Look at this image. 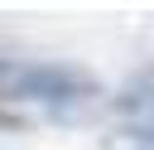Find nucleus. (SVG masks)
Here are the masks:
<instances>
[{"mask_svg": "<svg viewBox=\"0 0 154 150\" xmlns=\"http://www.w3.org/2000/svg\"><path fill=\"white\" fill-rule=\"evenodd\" d=\"M0 92L19 102H48V106H91L101 97L96 73L82 63H0Z\"/></svg>", "mask_w": 154, "mask_h": 150, "instance_id": "nucleus-1", "label": "nucleus"}, {"mask_svg": "<svg viewBox=\"0 0 154 150\" xmlns=\"http://www.w3.org/2000/svg\"><path fill=\"white\" fill-rule=\"evenodd\" d=\"M111 106H116V116H125V121H144V116H154V63L140 68V73L111 97Z\"/></svg>", "mask_w": 154, "mask_h": 150, "instance_id": "nucleus-2", "label": "nucleus"}, {"mask_svg": "<svg viewBox=\"0 0 154 150\" xmlns=\"http://www.w3.org/2000/svg\"><path fill=\"white\" fill-rule=\"evenodd\" d=\"M106 150H154V116L144 121H120L106 135Z\"/></svg>", "mask_w": 154, "mask_h": 150, "instance_id": "nucleus-3", "label": "nucleus"}, {"mask_svg": "<svg viewBox=\"0 0 154 150\" xmlns=\"http://www.w3.org/2000/svg\"><path fill=\"white\" fill-rule=\"evenodd\" d=\"M0 126H19V121H14V116H5V111H0Z\"/></svg>", "mask_w": 154, "mask_h": 150, "instance_id": "nucleus-4", "label": "nucleus"}]
</instances>
